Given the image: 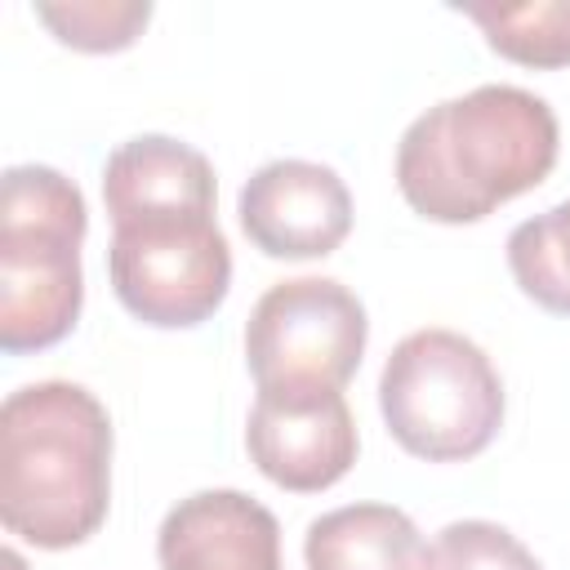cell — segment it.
Returning <instances> with one entry per match:
<instances>
[{"label": "cell", "mask_w": 570, "mask_h": 570, "mask_svg": "<svg viewBox=\"0 0 570 570\" xmlns=\"http://www.w3.org/2000/svg\"><path fill=\"white\" fill-rule=\"evenodd\" d=\"M214 165L183 138L169 134H138L125 138L102 165V205L111 223L165 209H196L214 214Z\"/></svg>", "instance_id": "cell-10"}, {"label": "cell", "mask_w": 570, "mask_h": 570, "mask_svg": "<svg viewBox=\"0 0 570 570\" xmlns=\"http://www.w3.org/2000/svg\"><path fill=\"white\" fill-rule=\"evenodd\" d=\"M561 156L548 98L521 85H476L414 116L396 142V187L428 223H481L534 191Z\"/></svg>", "instance_id": "cell-1"}, {"label": "cell", "mask_w": 570, "mask_h": 570, "mask_svg": "<svg viewBox=\"0 0 570 570\" xmlns=\"http://www.w3.org/2000/svg\"><path fill=\"white\" fill-rule=\"evenodd\" d=\"M508 272L530 303L570 316V196L508 232Z\"/></svg>", "instance_id": "cell-13"}, {"label": "cell", "mask_w": 570, "mask_h": 570, "mask_svg": "<svg viewBox=\"0 0 570 570\" xmlns=\"http://www.w3.org/2000/svg\"><path fill=\"white\" fill-rule=\"evenodd\" d=\"M240 232L267 258H325L352 232V191L321 160H267L236 196Z\"/></svg>", "instance_id": "cell-7"}, {"label": "cell", "mask_w": 570, "mask_h": 570, "mask_svg": "<svg viewBox=\"0 0 570 570\" xmlns=\"http://www.w3.org/2000/svg\"><path fill=\"white\" fill-rule=\"evenodd\" d=\"M307 570H432L410 512L392 503H347L316 517L303 534Z\"/></svg>", "instance_id": "cell-11"}, {"label": "cell", "mask_w": 570, "mask_h": 570, "mask_svg": "<svg viewBox=\"0 0 570 570\" xmlns=\"http://www.w3.org/2000/svg\"><path fill=\"white\" fill-rule=\"evenodd\" d=\"M379 410L392 441L423 463H463L503 428V379L459 330L405 334L379 374Z\"/></svg>", "instance_id": "cell-4"}, {"label": "cell", "mask_w": 570, "mask_h": 570, "mask_svg": "<svg viewBox=\"0 0 570 570\" xmlns=\"http://www.w3.org/2000/svg\"><path fill=\"white\" fill-rule=\"evenodd\" d=\"M432 570H543L539 557L499 521H450L432 543Z\"/></svg>", "instance_id": "cell-15"}, {"label": "cell", "mask_w": 570, "mask_h": 570, "mask_svg": "<svg viewBox=\"0 0 570 570\" xmlns=\"http://www.w3.org/2000/svg\"><path fill=\"white\" fill-rule=\"evenodd\" d=\"M36 18L53 31V40L80 53H116L129 49L151 22L147 0H71V4H36Z\"/></svg>", "instance_id": "cell-14"}, {"label": "cell", "mask_w": 570, "mask_h": 570, "mask_svg": "<svg viewBox=\"0 0 570 570\" xmlns=\"http://www.w3.org/2000/svg\"><path fill=\"white\" fill-rule=\"evenodd\" d=\"M365 343V303L334 276L276 281L245 321V365L258 392H343Z\"/></svg>", "instance_id": "cell-6"}, {"label": "cell", "mask_w": 570, "mask_h": 570, "mask_svg": "<svg viewBox=\"0 0 570 570\" xmlns=\"http://www.w3.org/2000/svg\"><path fill=\"white\" fill-rule=\"evenodd\" d=\"M245 450L272 485L316 494L352 472L361 441L343 392H258Z\"/></svg>", "instance_id": "cell-8"}, {"label": "cell", "mask_w": 570, "mask_h": 570, "mask_svg": "<svg viewBox=\"0 0 570 570\" xmlns=\"http://www.w3.org/2000/svg\"><path fill=\"white\" fill-rule=\"evenodd\" d=\"M485 31V45L534 71L570 67V0H525V4H454Z\"/></svg>", "instance_id": "cell-12"}, {"label": "cell", "mask_w": 570, "mask_h": 570, "mask_svg": "<svg viewBox=\"0 0 570 570\" xmlns=\"http://www.w3.org/2000/svg\"><path fill=\"white\" fill-rule=\"evenodd\" d=\"M111 503L107 405L67 379H40L0 405V521L22 543L62 552L98 534Z\"/></svg>", "instance_id": "cell-2"}, {"label": "cell", "mask_w": 570, "mask_h": 570, "mask_svg": "<svg viewBox=\"0 0 570 570\" xmlns=\"http://www.w3.org/2000/svg\"><path fill=\"white\" fill-rule=\"evenodd\" d=\"M107 276L134 321L151 330H191L209 321L232 289V245L214 214H138L111 223Z\"/></svg>", "instance_id": "cell-5"}, {"label": "cell", "mask_w": 570, "mask_h": 570, "mask_svg": "<svg viewBox=\"0 0 570 570\" xmlns=\"http://www.w3.org/2000/svg\"><path fill=\"white\" fill-rule=\"evenodd\" d=\"M160 570H285L272 508L245 490H196L156 530Z\"/></svg>", "instance_id": "cell-9"}, {"label": "cell", "mask_w": 570, "mask_h": 570, "mask_svg": "<svg viewBox=\"0 0 570 570\" xmlns=\"http://www.w3.org/2000/svg\"><path fill=\"white\" fill-rule=\"evenodd\" d=\"M89 209L53 165H9L0 178V347L9 356L62 343L85 303L80 245Z\"/></svg>", "instance_id": "cell-3"}]
</instances>
